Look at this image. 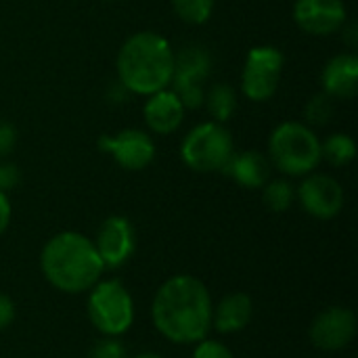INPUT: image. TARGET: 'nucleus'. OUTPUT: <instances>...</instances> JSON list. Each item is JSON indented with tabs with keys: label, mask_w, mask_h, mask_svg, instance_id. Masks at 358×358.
Listing matches in <instances>:
<instances>
[{
	"label": "nucleus",
	"mask_w": 358,
	"mask_h": 358,
	"mask_svg": "<svg viewBox=\"0 0 358 358\" xmlns=\"http://www.w3.org/2000/svg\"><path fill=\"white\" fill-rule=\"evenodd\" d=\"M212 298L208 287L191 277L168 279L155 294L151 317L157 331L174 344H197L212 327Z\"/></svg>",
	"instance_id": "1"
},
{
	"label": "nucleus",
	"mask_w": 358,
	"mask_h": 358,
	"mask_svg": "<svg viewBox=\"0 0 358 358\" xmlns=\"http://www.w3.org/2000/svg\"><path fill=\"white\" fill-rule=\"evenodd\" d=\"M357 336V317L350 308L331 306L323 310L310 327V340L321 350H342Z\"/></svg>",
	"instance_id": "11"
},
{
	"label": "nucleus",
	"mask_w": 358,
	"mask_h": 358,
	"mask_svg": "<svg viewBox=\"0 0 358 358\" xmlns=\"http://www.w3.org/2000/svg\"><path fill=\"white\" fill-rule=\"evenodd\" d=\"M185 111L187 109L182 107L180 99L176 96V92L172 88H164V90L151 94L143 107L147 128L159 136H166V134H172L174 130H178L185 120Z\"/></svg>",
	"instance_id": "13"
},
{
	"label": "nucleus",
	"mask_w": 358,
	"mask_h": 358,
	"mask_svg": "<svg viewBox=\"0 0 358 358\" xmlns=\"http://www.w3.org/2000/svg\"><path fill=\"white\" fill-rule=\"evenodd\" d=\"M210 69H212L210 52L203 46L191 44V46L180 48L174 55V76H172V82L203 84V80L210 76Z\"/></svg>",
	"instance_id": "17"
},
{
	"label": "nucleus",
	"mask_w": 358,
	"mask_h": 358,
	"mask_svg": "<svg viewBox=\"0 0 358 358\" xmlns=\"http://www.w3.org/2000/svg\"><path fill=\"white\" fill-rule=\"evenodd\" d=\"M357 155V143L352 136L336 132L321 143V157H325L331 166H346Z\"/></svg>",
	"instance_id": "19"
},
{
	"label": "nucleus",
	"mask_w": 358,
	"mask_h": 358,
	"mask_svg": "<svg viewBox=\"0 0 358 358\" xmlns=\"http://www.w3.org/2000/svg\"><path fill=\"white\" fill-rule=\"evenodd\" d=\"M233 136L220 122H203L187 132L180 143L185 166L195 172H222L233 157Z\"/></svg>",
	"instance_id": "5"
},
{
	"label": "nucleus",
	"mask_w": 358,
	"mask_h": 358,
	"mask_svg": "<svg viewBox=\"0 0 358 358\" xmlns=\"http://www.w3.org/2000/svg\"><path fill=\"white\" fill-rule=\"evenodd\" d=\"M298 199L310 216L329 220L344 208V189L329 174H308L298 189Z\"/></svg>",
	"instance_id": "9"
},
{
	"label": "nucleus",
	"mask_w": 358,
	"mask_h": 358,
	"mask_svg": "<svg viewBox=\"0 0 358 358\" xmlns=\"http://www.w3.org/2000/svg\"><path fill=\"white\" fill-rule=\"evenodd\" d=\"M203 103H206L210 115L214 117V122L224 124L227 120L233 117V113H235V109H237V92H235L233 86L218 82V84H214V86L206 92Z\"/></svg>",
	"instance_id": "18"
},
{
	"label": "nucleus",
	"mask_w": 358,
	"mask_h": 358,
	"mask_svg": "<svg viewBox=\"0 0 358 358\" xmlns=\"http://www.w3.org/2000/svg\"><path fill=\"white\" fill-rule=\"evenodd\" d=\"M304 115L310 124H317V126H325L331 115H334V99L325 92L313 96L304 109Z\"/></svg>",
	"instance_id": "22"
},
{
	"label": "nucleus",
	"mask_w": 358,
	"mask_h": 358,
	"mask_svg": "<svg viewBox=\"0 0 358 358\" xmlns=\"http://www.w3.org/2000/svg\"><path fill=\"white\" fill-rule=\"evenodd\" d=\"M254 315V302L248 294H231L212 308V325L220 334H237L248 327Z\"/></svg>",
	"instance_id": "16"
},
{
	"label": "nucleus",
	"mask_w": 358,
	"mask_h": 358,
	"mask_svg": "<svg viewBox=\"0 0 358 358\" xmlns=\"http://www.w3.org/2000/svg\"><path fill=\"white\" fill-rule=\"evenodd\" d=\"M19 170L13 162H0V191L6 193L19 182Z\"/></svg>",
	"instance_id": "25"
},
{
	"label": "nucleus",
	"mask_w": 358,
	"mask_h": 358,
	"mask_svg": "<svg viewBox=\"0 0 358 358\" xmlns=\"http://www.w3.org/2000/svg\"><path fill=\"white\" fill-rule=\"evenodd\" d=\"M193 358H233V355L224 344H220L216 340H201V342H197Z\"/></svg>",
	"instance_id": "23"
},
{
	"label": "nucleus",
	"mask_w": 358,
	"mask_h": 358,
	"mask_svg": "<svg viewBox=\"0 0 358 358\" xmlns=\"http://www.w3.org/2000/svg\"><path fill=\"white\" fill-rule=\"evenodd\" d=\"M323 92L331 99H352L358 88V59L352 52H342L329 59L321 73Z\"/></svg>",
	"instance_id": "14"
},
{
	"label": "nucleus",
	"mask_w": 358,
	"mask_h": 358,
	"mask_svg": "<svg viewBox=\"0 0 358 358\" xmlns=\"http://www.w3.org/2000/svg\"><path fill=\"white\" fill-rule=\"evenodd\" d=\"M90 358H126V348L117 340L107 338L96 342V346L90 352Z\"/></svg>",
	"instance_id": "24"
},
{
	"label": "nucleus",
	"mask_w": 358,
	"mask_h": 358,
	"mask_svg": "<svg viewBox=\"0 0 358 358\" xmlns=\"http://www.w3.org/2000/svg\"><path fill=\"white\" fill-rule=\"evenodd\" d=\"M8 222H10V201L6 193L0 191V235L8 229Z\"/></svg>",
	"instance_id": "28"
},
{
	"label": "nucleus",
	"mask_w": 358,
	"mask_h": 358,
	"mask_svg": "<svg viewBox=\"0 0 358 358\" xmlns=\"http://www.w3.org/2000/svg\"><path fill=\"white\" fill-rule=\"evenodd\" d=\"M172 8L180 21L189 25H201L212 17L214 0H172Z\"/></svg>",
	"instance_id": "20"
},
{
	"label": "nucleus",
	"mask_w": 358,
	"mask_h": 358,
	"mask_svg": "<svg viewBox=\"0 0 358 358\" xmlns=\"http://www.w3.org/2000/svg\"><path fill=\"white\" fill-rule=\"evenodd\" d=\"M115 69L117 80L126 90L151 96L170 88L174 76V50L164 36L155 31H138L122 44Z\"/></svg>",
	"instance_id": "3"
},
{
	"label": "nucleus",
	"mask_w": 358,
	"mask_h": 358,
	"mask_svg": "<svg viewBox=\"0 0 358 358\" xmlns=\"http://www.w3.org/2000/svg\"><path fill=\"white\" fill-rule=\"evenodd\" d=\"M88 319L107 338L126 334L134 321V302L120 281H101L88 298Z\"/></svg>",
	"instance_id": "6"
},
{
	"label": "nucleus",
	"mask_w": 358,
	"mask_h": 358,
	"mask_svg": "<svg viewBox=\"0 0 358 358\" xmlns=\"http://www.w3.org/2000/svg\"><path fill=\"white\" fill-rule=\"evenodd\" d=\"M262 199H264V206L271 212H285V210H289V206L294 201V187L285 178L268 180L264 185Z\"/></svg>",
	"instance_id": "21"
},
{
	"label": "nucleus",
	"mask_w": 358,
	"mask_h": 358,
	"mask_svg": "<svg viewBox=\"0 0 358 358\" xmlns=\"http://www.w3.org/2000/svg\"><path fill=\"white\" fill-rule=\"evenodd\" d=\"M285 57L277 46L262 44L254 46L243 63L241 71V90L254 103H264L275 96L281 73H283Z\"/></svg>",
	"instance_id": "7"
},
{
	"label": "nucleus",
	"mask_w": 358,
	"mask_h": 358,
	"mask_svg": "<svg viewBox=\"0 0 358 358\" xmlns=\"http://www.w3.org/2000/svg\"><path fill=\"white\" fill-rule=\"evenodd\" d=\"M321 159V141L310 126L283 122L271 132L268 162L285 176H306Z\"/></svg>",
	"instance_id": "4"
},
{
	"label": "nucleus",
	"mask_w": 358,
	"mask_h": 358,
	"mask_svg": "<svg viewBox=\"0 0 358 358\" xmlns=\"http://www.w3.org/2000/svg\"><path fill=\"white\" fill-rule=\"evenodd\" d=\"M17 145V130L6 124V122H0V157L2 155H8Z\"/></svg>",
	"instance_id": "26"
},
{
	"label": "nucleus",
	"mask_w": 358,
	"mask_h": 358,
	"mask_svg": "<svg viewBox=\"0 0 358 358\" xmlns=\"http://www.w3.org/2000/svg\"><path fill=\"white\" fill-rule=\"evenodd\" d=\"M40 266L46 281L63 294L92 289L105 271L94 243L82 233L65 231L46 241Z\"/></svg>",
	"instance_id": "2"
},
{
	"label": "nucleus",
	"mask_w": 358,
	"mask_h": 358,
	"mask_svg": "<svg viewBox=\"0 0 358 358\" xmlns=\"http://www.w3.org/2000/svg\"><path fill=\"white\" fill-rule=\"evenodd\" d=\"M92 243L105 268H117L124 262H128V258L134 252V243H136L134 227L124 216H111L101 224L96 233V241Z\"/></svg>",
	"instance_id": "12"
},
{
	"label": "nucleus",
	"mask_w": 358,
	"mask_h": 358,
	"mask_svg": "<svg viewBox=\"0 0 358 358\" xmlns=\"http://www.w3.org/2000/svg\"><path fill=\"white\" fill-rule=\"evenodd\" d=\"M222 172H227L237 185L245 189H262L271 180V162L258 151L233 153Z\"/></svg>",
	"instance_id": "15"
},
{
	"label": "nucleus",
	"mask_w": 358,
	"mask_h": 358,
	"mask_svg": "<svg viewBox=\"0 0 358 358\" xmlns=\"http://www.w3.org/2000/svg\"><path fill=\"white\" fill-rule=\"evenodd\" d=\"M99 149L111 155L117 166L130 172L145 170L155 159L153 136L138 128H126L115 134H103L99 138Z\"/></svg>",
	"instance_id": "8"
},
{
	"label": "nucleus",
	"mask_w": 358,
	"mask_h": 358,
	"mask_svg": "<svg viewBox=\"0 0 358 358\" xmlns=\"http://www.w3.org/2000/svg\"><path fill=\"white\" fill-rule=\"evenodd\" d=\"M134 358H164V357H159V355H153V352H147V355H138V357H134Z\"/></svg>",
	"instance_id": "29"
},
{
	"label": "nucleus",
	"mask_w": 358,
	"mask_h": 358,
	"mask_svg": "<svg viewBox=\"0 0 358 358\" xmlns=\"http://www.w3.org/2000/svg\"><path fill=\"white\" fill-rule=\"evenodd\" d=\"M15 319V304L6 294H0V331L6 329Z\"/></svg>",
	"instance_id": "27"
},
{
	"label": "nucleus",
	"mask_w": 358,
	"mask_h": 358,
	"mask_svg": "<svg viewBox=\"0 0 358 358\" xmlns=\"http://www.w3.org/2000/svg\"><path fill=\"white\" fill-rule=\"evenodd\" d=\"M344 0H296L294 21L310 36H331L346 25Z\"/></svg>",
	"instance_id": "10"
}]
</instances>
